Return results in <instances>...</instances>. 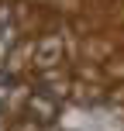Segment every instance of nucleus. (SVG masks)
Returning a JSON list of instances; mask_svg holds the SVG:
<instances>
[{"label": "nucleus", "mask_w": 124, "mask_h": 131, "mask_svg": "<svg viewBox=\"0 0 124 131\" xmlns=\"http://www.w3.org/2000/svg\"><path fill=\"white\" fill-rule=\"evenodd\" d=\"M28 107H31V114L41 121V124H48V121L55 117V111H59V104H55V97H45V93H35L31 100H28Z\"/></svg>", "instance_id": "f257e3e1"}, {"label": "nucleus", "mask_w": 124, "mask_h": 131, "mask_svg": "<svg viewBox=\"0 0 124 131\" xmlns=\"http://www.w3.org/2000/svg\"><path fill=\"white\" fill-rule=\"evenodd\" d=\"M7 35H10V14L0 10V48L7 45Z\"/></svg>", "instance_id": "f03ea898"}]
</instances>
